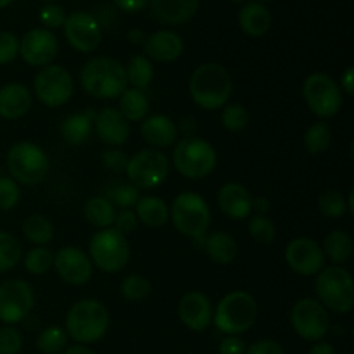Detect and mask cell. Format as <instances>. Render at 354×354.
I'll return each mask as SVG.
<instances>
[{"label": "cell", "instance_id": "6da1fadb", "mask_svg": "<svg viewBox=\"0 0 354 354\" xmlns=\"http://www.w3.org/2000/svg\"><path fill=\"white\" fill-rule=\"evenodd\" d=\"M234 82L225 66L204 62L197 66L189 80V93L194 104L204 111L223 109L230 102Z\"/></svg>", "mask_w": 354, "mask_h": 354}, {"label": "cell", "instance_id": "7a4b0ae2", "mask_svg": "<svg viewBox=\"0 0 354 354\" xmlns=\"http://www.w3.org/2000/svg\"><path fill=\"white\" fill-rule=\"evenodd\" d=\"M111 315L99 299H80L66 315L64 330L76 344H95L109 330Z\"/></svg>", "mask_w": 354, "mask_h": 354}, {"label": "cell", "instance_id": "3957f363", "mask_svg": "<svg viewBox=\"0 0 354 354\" xmlns=\"http://www.w3.org/2000/svg\"><path fill=\"white\" fill-rule=\"evenodd\" d=\"M80 85L95 99H120L128 88L124 64L113 57H92L80 71Z\"/></svg>", "mask_w": 354, "mask_h": 354}, {"label": "cell", "instance_id": "277c9868", "mask_svg": "<svg viewBox=\"0 0 354 354\" xmlns=\"http://www.w3.org/2000/svg\"><path fill=\"white\" fill-rule=\"evenodd\" d=\"M259 306L248 290H232L220 299L213 311V325L223 335H242L254 327Z\"/></svg>", "mask_w": 354, "mask_h": 354}, {"label": "cell", "instance_id": "5b68a950", "mask_svg": "<svg viewBox=\"0 0 354 354\" xmlns=\"http://www.w3.org/2000/svg\"><path fill=\"white\" fill-rule=\"evenodd\" d=\"M169 221L183 237L196 241L204 237L211 227V209L201 194L183 190L169 204Z\"/></svg>", "mask_w": 354, "mask_h": 354}, {"label": "cell", "instance_id": "8992f818", "mask_svg": "<svg viewBox=\"0 0 354 354\" xmlns=\"http://www.w3.org/2000/svg\"><path fill=\"white\" fill-rule=\"evenodd\" d=\"M315 292L318 303L332 313L348 315L354 308V280L344 266H325L315 277Z\"/></svg>", "mask_w": 354, "mask_h": 354}, {"label": "cell", "instance_id": "52a82bcc", "mask_svg": "<svg viewBox=\"0 0 354 354\" xmlns=\"http://www.w3.org/2000/svg\"><path fill=\"white\" fill-rule=\"evenodd\" d=\"M171 159L176 171L189 180L207 178L218 165V154L213 144L196 135L176 142Z\"/></svg>", "mask_w": 354, "mask_h": 354}, {"label": "cell", "instance_id": "ba28073f", "mask_svg": "<svg viewBox=\"0 0 354 354\" xmlns=\"http://www.w3.org/2000/svg\"><path fill=\"white\" fill-rule=\"evenodd\" d=\"M9 176L19 185H38L50 171V159L47 152L35 142H17L7 152Z\"/></svg>", "mask_w": 354, "mask_h": 354}, {"label": "cell", "instance_id": "9c48e42d", "mask_svg": "<svg viewBox=\"0 0 354 354\" xmlns=\"http://www.w3.org/2000/svg\"><path fill=\"white\" fill-rule=\"evenodd\" d=\"M93 268L104 273H120L128 266L131 258V248L127 235L116 228H102L92 235L88 242V252Z\"/></svg>", "mask_w": 354, "mask_h": 354}, {"label": "cell", "instance_id": "30bf717a", "mask_svg": "<svg viewBox=\"0 0 354 354\" xmlns=\"http://www.w3.org/2000/svg\"><path fill=\"white\" fill-rule=\"evenodd\" d=\"M303 97L308 109L320 120H328L341 111L344 104L339 83L327 73H311L303 83Z\"/></svg>", "mask_w": 354, "mask_h": 354}, {"label": "cell", "instance_id": "8fae6325", "mask_svg": "<svg viewBox=\"0 0 354 354\" xmlns=\"http://www.w3.org/2000/svg\"><path fill=\"white\" fill-rule=\"evenodd\" d=\"M124 175L138 190L158 189L169 175V159L158 149H142L128 159Z\"/></svg>", "mask_w": 354, "mask_h": 354}, {"label": "cell", "instance_id": "7c38bea8", "mask_svg": "<svg viewBox=\"0 0 354 354\" xmlns=\"http://www.w3.org/2000/svg\"><path fill=\"white\" fill-rule=\"evenodd\" d=\"M75 93V80L71 73L61 64H48L41 68L33 78V95L44 104L45 107L57 109Z\"/></svg>", "mask_w": 354, "mask_h": 354}, {"label": "cell", "instance_id": "4fadbf2b", "mask_svg": "<svg viewBox=\"0 0 354 354\" xmlns=\"http://www.w3.org/2000/svg\"><path fill=\"white\" fill-rule=\"evenodd\" d=\"M290 325L296 335L304 341L320 342L330 330V317L315 297H303L290 310Z\"/></svg>", "mask_w": 354, "mask_h": 354}, {"label": "cell", "instance_id": "5bb4252c", "mask_svg": "<svg viewBox=\"0 0 354 354\" xmlns=\"http://www.w3.org/2000/svg\"><path fill=\"white\" fill-rule=\"evenodd\" d=\"M37 297L26 280L10 279L0 283V322L6 325H17L30 317Z\"/></svg>", "mask_w": 354, "mask_h": 354}, {"label": "cell", "instance_id": "9a60e30c", "mask_svg": "<svg viewBox=\"0 0 354 354\" xmlns=\"http://www.w3.org/2000/svg\"><path fill=\"white\" fill-rule=\"evenodd\" d=\"M62 28L68 44L82 54L95 52L102 41V26L97 17L86 10H75L68 14Z\"/></svg>", "mask_w": 354, "mask_h": 354}, {"label": "cell", "instance_id": "2e32d148", "mask_svg": "<svg viewBox=\"0 0 354 354\" xmlns=\"http://www.w3.org/2000/svg\"><path fill=\"white\" fill-rule=\"evenodd\" d=\"M325 254L322 245L310 237H296L287 244L286 263L301 277H317L325 268Z\"/></svg>", "mask_w": 354, "mask_h": 354}, {"label": "cell", "instance_id": "e0dca14e", "mask_svg": "<svg viewBox=\"0 0 354 354\" xmlns=\"http://www.w3.org/2000/svg\"><path fill=\"white\" fill-rule=\"evenodd\" d=\"M59 54V40L47 28H33L19 40V55L28 66L45 68L54 64Z\"/></svg>", "mask_w": 354, "mask_h": 354}, {"label": "cell", "instance_id": "ac0fdd59", "mask_svg": "<svg viewBox=\"0 0 354 354\" xmlns=\"http://www.w3.org/2000/svg\"><path fill=\"white\" fill-rule=\"evenodd\" d=\"M54 270L68 286H85L93 277L92 259L76 245H64L54 252Z\"/></svg>", "mask_w": 354, "mask_h": 354}, {"label": "cell", "instance_id": "d6986e66", "mask_svg": "<svg viewBox=\"0 0 354 354\" xmlns=\"http://www.w3.org/2000/svg\"><path fill=\"white\" fill-rule=\"evenodd\" d=\"M93 131L99 137V140L109 147H121L130 138L131 128L123 114L118 111V107L106 106L100 107L95 113Z\"/></svg>", "mask_w": 354, "mask_h": 354}, {"label": "cell", "instance_id": "ffe728a7", "mask_svg": "<svg viewBox=\"0 0 354 354\" xmlns=\"http://www.w3.org/2000/svg\"><path fill=\"white\" fill-rule=\"evenodd\" d=\"M213 303L199 290L183 294L178 303V317L182 324L192 332H204L213 324Z\"/></svg>", "mask_w": 354, "mask_h": 354}, {"label": "cell", "instance_id": "44dd1931", "mask_svg": "<svg viewBox=\"0 0 354 354\" xmlns=\"http://www.w3.org/2000/svg\"><path fill=\"white\" fill-rule=\"evenodd\" d=\"M218 207L228 220L242 221L251 216L252 196L242 183L227 182L218 190Z\"/></svg>", "mask_w": 354, "mask_h": 354}, {"label": "cell", "instance_id": "7402d4cb", "mask_svg": "<svg viewBox=\"0 0 354 354\" xmlns=\"http://www.w3.org/2000/svg\"><path fill=\"white\" fill-rule=\"evenodd\" d=\"M178 127L166 114H151L140 121V135L151 149H168L178 142Z\"/></svg>", "mask_w": 354, "mask_h": 354}, {"label": "cell", "instance_id": "603a6c76", "mask_svg": "<svg viewBox=\"0 0 354 354\" xmlns=\"http://www.w3.org/2000/svg\"><path fill=\"white\" fill-rule=\"evenodd\" d=\"M145 57L158 62H173L185 50L182 37L171 30H159L149 35L144 41Z\"/></svg>", "mask_w": 354, "mask_h": 354}, {"label": "cell", "instance_id": "cb8c5ba5", "mask_svg": "<svg viewBox=\"0 0 354 354\" xmlns=\"http://www.w3.org/2000/svg\"><path fill=\"white\" fill-rule=\"evenodd\" d=\"M33 106V93L23 83H7L0 88V118L16 121L26 116Z\"/></svg>", "mask_w": 354, "mask_h": 354}, {"label": "cell", "instance_id": "d4e9b609", "mask_svg": "<svg viewBox=\"0 0 354 354\" xmlns=\"http://www.w3.org/2000/svg\"><path fill=\"white\" fill-rule=\"evenodd\" d=\"M152 14L165 24L189 23L197 14L201 0H149Z\"/></svg>", "mask_w": 354, "mask_h": 354}, {"label": "cell", "instance_id": "484cf974", "mask_svg": "<svg viewBox=\"0 0 354 354\" xmlns=\"http://www.w3.org/2000/svg\"><path fill=\"white\" fill-rule=\"evenodd\" d=\"M239 26L249 37H263L272 28V12L261 2H245L239 10Z\"/></svg>", "mask_w": 354, "mask_h": 354}, {"label": "cell", "instance_id": "4316f807", "mask_svg": "<svg viewBox=\"0 0 354 354\" xmlns=\"http://www.w3.org/2000/svg\"><path fill=\"white\" fill-rule=\"evenodd\" d=\"M203 249L209 256L211 261L221 266L232 265L239 254L237 241L225 230L207 232Z\"/></svg>", "mask_w": 354, "mask_h": 354}, {"label": "cell", "instance_id": "83f0119b", "mask_svg": "<svg viewBox=\"0 0 354 354\" xmlns=\"http://www.w3.org/2000/svg\"><path fill=\"white\" fill-rule=\"evenodd\" d=\"M93 118L95 113L90 109L83 113H73L61 123V137L68 145H83L90 140L93 131Z\"/></svg>", "mask_w": 354, "mask_h": 354}, {"label": "cell", "instance_id": "f1b7e54d", "mask_svg": "<svg viewBox=\"0 0 354 354\" xmlns=\"http://www.w3.org/2000/svg\"><path fill=\"white\" fill-rule=\"evenodd\" d=\"M138 223L145 227L161 228L169 221V206L158 196H142L133 207Z\"/></svg>", "mask_w": 354, "mask_h": 354}, {"label": "cell", "instance_id": "f546056e", "mask_svg": "<svg viewBox=\"0 0 354 354\" xmlns=\"http://www.w3.org/2000/svg\"><path fill=\"white\" fill-rule=\"evenodd\" d=\"M324 249L325 259L335 266H344L349 259L353 258L354 244L353 237L349 232L346 230H332L324 239V244H320Z\"/></svg>", "mask_w": 354, "mask_h": 354}, {"label": "cell", "instance_id": "4dcf8cb0", "mask_svg": "<svg viewBox=\"0 0 354 354\" xmlns=\"http://www.w3.org/2000/svg\"><path fill=\"white\" fill-rule=\"evenodd\" d=\"M149 109H151V102H149L145 90L128 86L120 95V107H118V111L123 114L128 123H140V121H144L149 116Z\"/></svg>", "mask_w": 354, "mask_h": 354}, {"label": "cell", "instance_id": "1f68e13d", "mask_svg": "<svg viewBox=\"0 0 354 354\" xmlns=\"http://www.w3.org/2000/svg\"><path fill=\"white\" fill-rule=\"evenodd\" d=\"M118 209L113 206L107 197L104 196H93L83 206V216L88 221L92 227L99 228H111L114 223V218H116Z\"/></svg>", "mask_w": 354, "mask_h": 354}, {"label": "cell", "instance_id": "d6a6232c", "mask_svg": "<svg viewBox=\"0 0 354 354\" xmlns=\"http://www.w3.org/2000/svg\"><path fill=\"white\" fill-rule=\"evenodd\" d=\"M23 235L33 245H48L54 241V225L44 214H30L23 221Z\"/></svg>", "mask_w": 354, "mask_h": 354}, {"label": "cell", "instance_id": "836d02e7", "mask_svg": "<svg viewBox=\"0 0 354 354\" xmlns=\"http://www.w3.org/2000/svg\"><path fill=\"white\" fill-rule=\"evenodd\" d=\"M124 73H127V82L128 86H133V88L145 90L154 80V66H152L151 59H147L145 55L138 54L128 61V64L124 66Z\"/></svg>", "mask_w": 354, "mask_h": 354}, {"label": "cell", "instance_id": "e575fe53", "mask_svg": "<svg viewBox=\"0 0 354 354\" xmlns=\"http://www.w3.org/2000/svg\"><path fill=\"white\" fill-rule=\"evenodd\" d=\"M304 149L308 154L320 156L328 151L332 144V130L325 121H317V123L310 124L308 130L304 131L303 137Z\"/></svg>", "mask_w": 354, "mask_h": 354}, {"label": "cell", "instance_id": "d590c367", "mask_svg": "<svg viewBox=\"0 0 354 354\" xmlns=\"http://www.w3.org/2000/svg\"><path fill=\"white\" fill-rule=\"evenodd\" d=\"M318 211L324 218L328 220H339L348 214V201L342 192L335 189H328L318 197Z\"/></svg>", "mask_w": 354, "mask_h": 354}, {"label": "cell", "instance_id": "8d00e7d4", "mask_svg": "<svg viewBox=\"0 0 354 354\" xmlns=\"http://www.w3.org/2000/svg\"><path fill=\"white\" fill-rule=\"evenodd\" d=\"M23 263L30 275L41 277L54 268V252L47 245H35L24 254Z\"/></svg>", "mask_w": 354, "mask_h": 354}, {"label": "cell", "instance_id": "74e56055", "mask_svg": "<svg viewBox=\"0 0 354 354\" xmlns=\"http://www.w3.org/2000/svg\"><path fill=\"white\" fill-rule=\"evenodd\" d=\"M104 197H107L116 209H133L142 196L137 187L127 182L109 185L106 189V192H104Z\"/></svg>", "mask_w": 354, "mask_h": 354}, {"label": "cell", "instance_id": "f35d334b", "mask_svg": "<svg viewBox=\"0 0 354 354\" xmlns=\"http://www.w3.org/2000/svg\"><path fill=\"white\" fill-rule=\"evenodd\" d=\"M23 258V248L12 234L0 230V273L10 272L19 265Z\"/></svg>", "mask_w": 354, "mask_h": 354}, {"label": "cell", "instance_id": "ab89813d", "mask_svg": "<svg viewBox=\"0 0 354 354\" xmlns=\"http://www.w3.org/2000/svg\"><path fill=\"white\" fill-rule=\"evenodd\" d=\"M68 334H66L64 327L59 325H50V327L44 328L37 337V348L38 351L44 354H59L68 348Z\"/></svg>", "mask_w": 354, "mask_h": 354}, {"label": "cell", "instance_id": "60d3db41", "mask_svg": "<svg viewBox=\"0 0 354 354\" xmlns=\"http://www.w3.org/2000/svg\"><path fill=\"white\" fill-rule=\"evenodd\" d=\"M249 235L259 245H272L277 241V225L270 216L254 214L248 225Z\"/></svg>", "mask_w": 354, "mask_h": 354}, {"label": "cell", "instance_id": "b9f144b4", "mask_svg": "<svg viewBox=\"0 0 354 354\" xmlns=\"http://www.w3.org/2000/svg\"><path fill=\"white\" fill-rule=\"evenodd\" d=\"M151 282L144 275H140V273L127 275L120 286L121 296L127 301H131V303H140V301H144L151 294Z\"/></svg>", "mask_w": 354, "mask_h": 354}, {"label": "cell", "instance_id": "7bdbcfd3", "mask_svg": "<svg viewBox=\"0 0 354 354\" xmlns=\"http://www.w3.org/2000/svg\"><path fill=\"white\" fill-rule=\"evenodd\" d=\"M249 121H251V114H249L248 107L242 106V104H230L221 109V124L227 131H242L248 128Z\"/></svg>", "mask_w": 354, "mask_h": 354}, {"label": "cell", "instance_id": "ee69618b", "mask_svg": "<svg viewBox=\"0 0 354 354\" xmlns=\"http://www.w3.org/2000/svg\"><path fill=\"white\" fill-rule=\"evenodd\" d=\"M21 201V187L10 176H0V211L16 209Z\"/></svg>", "mask_w": 354, "mask_h": 354}, {"label": "cell", "instance_id": "f6af8a7d", "mask_svg": "<svg viewBox=\"0 0 354 354\" xmlns=\"http://www.w3.org/2000/svg\"><path fill=\"white\" fill-rule=\"evenodd\" d=\"M23 342V334L14 325L0 328V354H19Z\"/></svg>", "mask_w": 354, "mask_h": 354}, {"label": "cell", "instance_id": "bcb514c9", "mask_svg": "<svg viewBox=\"0 0 354 354\" xmlns=\"http://www.w3.org/2000/svg\"><path fill=\"white\" fill-rule=\"evenodd\" d=\"M38 17H40V23L44 24L47 30L52 31V30H57V28L64 26L68 14H66L64 7L59 6V3H55V2H50V3H47V6L41 7Z\"/></svg>", "mask_w": 354, "mask_h": 354}, {"label": "cell", "instance_id": "7dc6e473", "mask_svg": "<svg viewBox=\"0 0 354 354\" xmlns=\"http://www.w3.org/2000/svg\"><path fill=\"white\" fill-rule=\"evenodd\" d=\"M19 55V38L12 31H0V66L12 62Z\"/></svg>", "mask_w": 354, "mask_h": 354}, {"label": "cell", "instance_id": "c3c4849f", "mask_svg": "<svg viewBox=\"0 0 354 354\" xmlns=\"http://www.w3.org/2000/svg\"><path fill=\"white\" fill-rule=\"evenodd\" d=\"M100 159H102L104 168H107L109 171L124 173V169H127V165H128V159L130 158H128L123 151H120L118 147H111L102 152Z\"/></svg>", "mask_w": 354, "mask_h": 354}, {"label": "cell", "instance_id": "681fc988", "mask_svg": "<svg viewBox=\"0 0 354 354\" xmlns=\"http://www.w3.org/2000/svg\"><path fill=\"white\" fill-rule=\"evenodd\" d=\"M137 227H138V220L133 209H118L113 228H116L120 234L127 235L128 237V235L133 234V232L137 230Z\"/></svg>", "mask_w": 354, "mask_h": 354}, {"label": "cell", "instance_id": "f907efd6", "mask_svg": "<svg viewBox=\"0 0 354 354\" xmlns=\"http://www.w3.org/2000/svg\"><path fill=\"white\" fill-rule=\"evenodd\" d=\"M245 354H286V349L282 348L280 342L273 341V339H259V341L248 346Z\"/></svg>", "mask_w": 354, "mask_h": 354}, {"label": "cell", "instance_id": "816d5d0a", "mask_svg": "<svg viewBox=\"0 0 354 354\" xmlns=\"http://www.w3.org/2000/svg\"><path fill=\"white\" fill-rule=\"evenodd\" d=\"M245 349L248 344L241 335H225L218 346L220 354H245Z\"/></svg>", "mask_w": 354, "mask_h": 354}, {"label": "cell", "instance_id": "f5cc1de1", "mask_svg": "<svg viewBox=\"0 0 354 354\" xmlns=\"http://www.w3.org/2000/svg\"><path fill=\"white\" fill-rule=\"evenodd\" d=\"M339 88H341L342 95H346V97L354 95V68L353 66L346 68L344 73L341 75V83H339Z\"/></svg>", "mask_w": 354, "mask_h": 354}, {"label": "cell", "instance_id": "db71d44e", "mask_svg": "<svg viewBox=\"0 0 354 354\" xmlns=\"http://www.w3.org/2000/svg\"><path fill=\"white\" fill-rule=\"evenodd\" d=\"M114 6L123 12H138L149 3V0H113Z\"/></svg>", "mask_w": 354, "mask_h": 354}, {"label": "cell", "instance_id": "11a10c76", "mask_svg": "<svg viewBox=\"0 0 354 354\" xmlns=\"http://www.w3.org/2000/svg\"><path fill=\"white\" fill-rule=\"evenodd\" d=\"M252 211H254V214L268 216V213L272 211V201H270L266 196L252 197Z\"/></svg>", "mask_w": 354, "mask_h": 354}, {"label": "cell", "instance_id": "9f6ffc18", "mask_svg": "<svg viewBox=\"0 0 354 354\" xmlns=\"http://www.w3.org/2000/svg\"><path fill=\"white\" fill-rule=\"evenodd\" d=\"M308 354H335V349L334 346L328 344V342H317V344L311 346V349L308 351Z\"/></svg>", "mask_w": 354, "mask_h": 354}, {"label": "cell", "instance_id": "6f0895ef", "mask_svg": "<svg viewBox=\"0 0 354 354\" xmlns=\"http://www.w3.org/2000/svg\"><path fill=\"white\" fill-rule=\"evenodd\" d=\"M145 33L142 30H137V28H133V30H130L128 31V40L131 41V44L133 45H140V44H144L145 41Z\"/></svg>", "mask_w": 354, "mask_h": 354}, {"label": "cell", "instance_id": "680465c9", "mask_svg": "<svg viewBox=\"0 0 354 354\" xmlns=\"http://www.w3.org/2000/svg\"><path fill=\"white\" fill-rule=\"evenodd\" d=\"M64 354H93L92 349L88 346H83V344H73L66 348Z\"/></svg>", "mask_w": 354, "mask_h": 354}, {"label": "cell", "instance_id": "91938a15", "mask_svg": "<svg viewBox=\"0 0 354 354\" xmlns=\"http://www.w3.org/2000/svg\"><path fill=\"white\" fill-rule=\"evenodd\" d=\"M346 201H348V214H349V216H353V214H354V194H353V190L349 192V196L346 197Z\"/></svg>", "mask_w": 354, "mask_h": 354}, {"label": "cell", "instance_id": "94428289", "mask_svg": "<svg viewBox=\"0 0 354 354\" xmlns=\"http://www.w3.org/2000/svg\"><path fill=\"white\" fill-rule=\"evenodd\" d=\"M12 2L14 0H0V9H6V7H9Z\"/></svg>", "mask_w": 354, "mask_h": 354}, {"label": "cell", "instance_id": "6125c7cd", "mask_svg": "<svg viewBox=\"0 0 354 354\" xmlns=\"http://www.w3.org/2000/svg\"><path fill=\"white\" fill-rule=\"evenodd\" d=\"M232 2H235V3H244V2H248V0H232Z\"/></svg>", "mask_w": 354, "mask_h": 354}, {"label": "cell", "instance_id": "be15d7a7", "mask_svg": "<svg viewBox=\"0 0 354 354\" xmlns=\"http://www.w3.org/2000/svg\"><path fill=\"white\" fill-rule=\"evenodd\" d=\"M45 2H48V3H50V2H55V0H45Z\"/></svg>", "mask_w": 354, "mask_h": 354}, {"label": "cell", "instance_id": "e7e4bbea", "mask_svg": "<svg viewBox=\"0 0 354 354\" xmlns=\"http://www.w3.org/2000/svg\"><path fill=\"white\" fill-rule=\"evenodd\" d=\"M266 2H268V0H266Z\"/></svg>", "mask_w": 354, "mask_h": 354}, {"label": "cell", "instance_id": "03108f58", "mask_svg": "<svg viewBox=\"0 0 354 354\" xmlns=\"http://www.w3.org/2000/svg\"><path fill=\"white\" fill-rule=\"evenodd\" d=\"M190 354H192V353H190Z\"/></svg>", "mask_w": 354, "mask_h": 354}]
</instances>
